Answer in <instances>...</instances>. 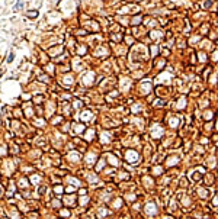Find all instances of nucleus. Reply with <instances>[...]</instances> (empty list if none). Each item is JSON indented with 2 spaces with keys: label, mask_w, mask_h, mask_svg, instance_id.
<instances>
[{
  "label": "nucleus",
  "mask_w": 218,
  "mask_h": 219,
  "mask_svg": "<svg viewBox=\"0 0 218 219\" xmlns=\"http://www.w3.org/2000/svg\"><path fill=\"white\" fill-rule=\"evenodd\" d=\"M26 15H28L29 17H35V16L38 15V12H26Z\"/></svg>",
  "instance_id": "obj_2"
},
{
  "label": "nucleus",
  "mask_w": 218,
  "mask_h": 219,
  "mask_svg": "<svg viewBox=\"0 0 218 219\" xmlns=\"http://www.w3.org/2000/svg\"><path fill=\"white\" fill-rule=\"evenodd\" d=\"M22 4H23V0H17L16 4H15V9H16V10H20V9H22Z\"/></svg>",
  "instance_id": "obj_1"
},
{
  "label": "nucleus",
  "mask_w": 218,
  "mask_h": 219,
  "mask_svg": "<svg viewBox=\"0 0 218 219\" xmlns=\"http://www.w3.org/2000/svg\"><path fill=\"white\" fill-rule=\"evenodd\" d=\"M7 61H9V62H10V61H13V54H10V55H9V58H7Z\"/></svg>",
  "instance_id": "obj_3"
}]
</instances>
